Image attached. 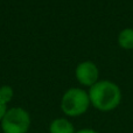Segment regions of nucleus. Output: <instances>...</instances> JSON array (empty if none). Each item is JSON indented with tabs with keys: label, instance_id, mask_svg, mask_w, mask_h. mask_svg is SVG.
<instances>
[{
	"label": "nucleus",
	"instance_id": "39448f33",
	"mask_svg": "<svg viewBox=\"0 0 133 133\" xmlns=\"http://www.w3.org/2000/svg\"><path fill=\"white\" fill-rule=\"evenodd\" d=\"M50 133H75V127L74 125L69 122L68 119L64 118H57L53 120L49 127Z\"/></svg>",
	"mask_w": 133,
	"mask_h": 133
},
{
	"label": "nucleus",
	"instance_id": "6e6552de",
	"mask_svg": "<svg viewBox=\"0 0 133 133\" xmlns=\"http://www.w3.org/2000/svg\"><path fill=\"white\" fill-rule=\"evenodd\" d=\"M7 112V108H6V104L2 103L1 101H0V122L2 120V118H4V116L6 115Z\"/></svg>",
	"mask_w": 133,
	"mask_h": 133
},
{
	"label": "nucleus",
	"instance_id": "7ed1b4c3",
	"mask_svg": "<svg viewBox=\"0 0 133 133\" xmlns=\"http://www.w3.org/2000/svg\"><path fill=\"white\" fill-rule=\"evenodd\" d=\"M30 126V117L26 110L13 108L7 110L1 120L4 133H27Z\"/></svg>",
	"mask_w": 133,
	"mask_h": 133
},
{
	"label": "nucleus",
	"instance_id": "f257e3e1",
	"mask_svg": "<svg viewBox=\"0 0 133 133\" xmlns=\"http://www.w3.org/2000/svg\"><path fill=\"white\" fill-rule=\"evenodd\" d=\"M90 103L102 112H109L118 108L122 102V90L111 81H98L89 90Z\"/></svg>",
	"mask_w": 133,
	"mask_h": 133
},
{
	"label": "nucleus",
	"instance_id": "0eeeda50",
	"mask_svg": "<svg viewBox=\"0 0 133 133\" xmlns=\"http://www.w3.org/2000/svg\"><path fill=\"white\" fill-rule=\"evenodd\" d=\"M12 97H13V89L8 85H5V87L0 88V101L2 103L7 104L8 102H11Z\"/></svg>",
	"mask_w": 133,
	"mask_h": 133
},
{
	"label": "nucleus",
	"instance_id": "1a4fd4ad",
	"mask_svg": "<svg viewBox=\"0 0 133 133\" xmlns=\"http://www.w3.org/2000/svg\"><path fill=\"white\" fill-rule=\"evenodd\" d=\"M75 133H98L95 130H91V129H83V130H79V131L75 132Z\"/></svg>",
	"mask_w": 133,
	"mask_h": 133
},
{
	"label": "nucleus",
	"instance_id": "f03ea898",
	"mask_svg": "<svg viewBox=\"0 0 133 133\" xmlns=\"http://www.w3.org/2000/svg\"><path fill=\"white\" fill-rule=\"evenodd\" d=\"M89 94L79 88H71L63 95L61 109L69 117H77L88 111L90 106Z\"/></svg>",
	"mask_w": 133,
	"mask_h": 133
},
{
	"label": "nucleus",
	"instance_id": "20e7f679",
	"mask_svg": "<svg viewBox=\"0 0 133 133\" xmlns=\"http://www.w3.org/2000/svg\"><path fill=\"white\" fill-rule=\"evenodd\" d=\"M76 78L82 85L91 88L94 84L98 82L99 70L97 65L91 61H84L81 62L76 68Z\"/></svg>",
	"mask_w": 133,
	"mask_h": 133
},
{
	"label": "nucleus",
	"instance_id": "9d476101",
	"mask_svg": "<svg viewBox=\"0 0 133 133\" xmlns=\"http://www.w3.org/2000/svg\"><path fill=\"white\" fill-rule=\"evenodd\" d=\"M132 58H133V50H132Z\"/></svg>",
	"mask_w": 133,
	"mask_h": 133
},
{
	"label": "nucleus",
	"instance_id": "423d86ee",
	"mask_svg": "<svg viewBox=\"0 0 133 133\" xmlns=\"http://www.w3.org/2000/svg\"><path fill=\"white\" fill-rule=\"evenodd\" d=\"M120 48L126 50H133V27L124 28L119 32L117 37Z\"/></svg>",
	"mask_w": 133,
	"mask_h": 133
}]
</instances>
